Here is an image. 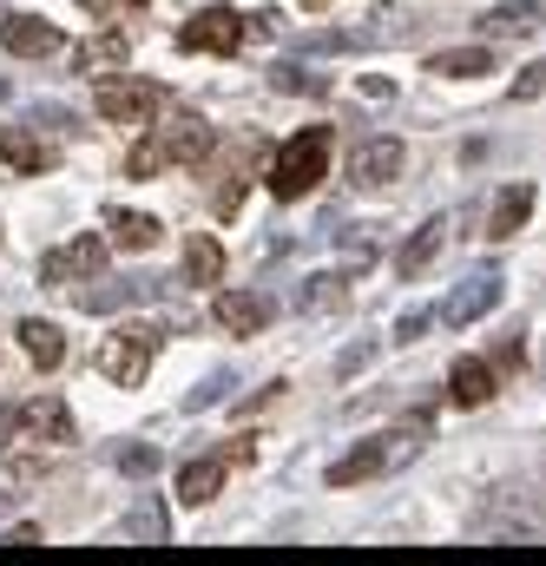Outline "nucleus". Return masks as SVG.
<instances>
[{"label": "nucleus", "mask_w": 546, "mask_h": 566, "mask_svg": "<svg viewBox=\"0 0 546 566\" xmlns=\"http://www.w3.org/2000/svg\"><path fill=\"white\" fill-rule=\"evenodd\" d=\"M421 441H428V416H414L409 428H389V434L363 441L356 454H343V461L329 468V488H349V481H369V474L402 468V461H414V454H421Z\"/></svg>", "instance_id": "obj_1"}, {"label": "nucleus", "mask_w": 546, "mask_h": 566, "mask_svg": "<svg viewBox=\"0 0 546 566\" xmlns=\"http://www.w3.org/2000/svg\"><path fill=\"white\" fill-rule=\"evenodd\" d=\"M323 171H329V133H323V126H309V133H296V139H283V145H276L271 198L296 205L303 191H316V185H323Z\"/></svg>", "instance_id": "obj_2"}, {"label": "nucleus", "mask_w": 546, "mask_h": 566, "mask_svg": "<svg viewBox=\"0 0 546 566\" xmlns=\"http://www.w3.org/2000/svg\"><path fill=\"white\" fill-rule=\"evenodd\" d=\"M158 343H165V329H151V323H126V329H113L106 343H99V376L106 382H119V389H138L145 376H151V363H158Z\"/></svg>", "instance_id": "obj_3"}, {"label": "nucleus", "mask_w": 546, "mask_h": 566, "mask_svg": "<svg viewBox=\"0 0 546 566\" xmlns=\"http://www.w3.org/2000/svg\"><path fill=\"white\" fill-rule=\"evenodd\" d=\"M158 106H165V93H158V86H145V80H119V73H106V80H99V93H93V113H99V119H113V126H151V119H158Z\"/></svg>", "instance_id": "obj_4"}, {"label": "nucleus", "mask_w": 546, "mask_h": 566, "mask_svg": "<svg viewBox=\"0 0 546 566\" xmlns=\"http://www.w3.org/2000/svg\"><path fill=\"white\" fill-rule=\"evenodd\" d=\"M178 46H191V53H238L244 46V13L238 7H198L185 20Z\"/></svg>", "instance_id": "obj_5"}, {"label": "nucleus", "mask_w": 546, "mask_h": 566, "mask_svg": "<svg viewBox=\"0 0 546 566\" xmlns=\"http://www.w3.org/2000/svg\"><path fill=\"white\" fill-rule=\"evenodd\" d=\"M474 534H487V541H534V534H540V521H534L507 488H494V494L474 507Z\"/></svg>", "instance_id": "obj_6"}, {"label": "nucleus", "mask_w": 546, "mask_h": 566, "mask_svg": "<svg viewBox=\"0 0 546 566\" xmlns=\"http://www.w3.org/2000/svg\"><path fill=\"white\" fill-rule=\"evenodd\" d=\"M402 165H409V145L402 139H363L356 151H349V178L369 185V191H376V185H396Z\"/></svg>", "instance_id": "obj_7"}, {"label": "nucleus", "mask_w": 546, "mask_h": 566, "mask_svg": "<svg viewBox=\"0 0 546 566\" xmlns=\"http://www.w3.org/2000/svg\"><path fill=\"white\" fill-rule=\"evenodd\" d=\"M99 271H106V244H99L93 231H86V238H73L66 251H46V258H40V277H46V283H73V277L93 283Z\"/></svg>", "instance_id": "obj_8"}, {"label": "nucleus", "mask_w": 546, "mask_h": 566, "mask_svg": "<svg viewBox=\"0 0 546 566\" xmlns=\"http://www.w3.org/2000/svg\"><path fill=\"white\" fill-rule=\"evenodd\" d=\"M20 428H33V434H40V441H53V448H73V441H80L73 409H66L60 396H33V402L20 409Z\"/></svg>", "instance_id": "obj_9"}, {"label": "nucleus", "mask_w": 546, "mask_h": 566, "mask_svg": "<svg viewBox=\"0 0 546 566\" xmlns=\"http://www.w3.org/2000/svg\"><path fill=\"white\" fill-rule=\"evenodd\" d=\"M0 40H7L20 60H46V53H60V27H53V20H13V13H0Z\"/></svg>", "instance_id": "obj_10"}, {"label": "nucleus", "mask_w": 546, "mask_h": 566, "mask_svg": "<svg viewBox=\"0 0 546 566\" xmlns=\"http://www.w3.org/2000/svg\"><path fill=\"white\" fill-rule=\"evenodd\" d=\"M211 316H218L231 336H258V329L271 323V303H264V296H251V290H224V296L211 303Z\"/></svg>", "instance_id": "obj_11"}, {"label": "nucleus", "mask_w": 546, "mask_h": 566, "mask_svg": "<svg viewBox=\"0 0 546 566\" xmlns=\"http://www.w3.org/2000/svg\"><path fill=\"white\" fill-rule=\"evenodd\" d=\"M448 231H454L448 218H428V224L414 231L409 244H402V258H396V271H402V277H428V271H434V258L448 251Z\"/></svg>", "instance_id": "obj_12"}, {"label": "nucleus", "mask_w": 546, "mask_h": 566, "mask_svg": "<svg viewBox=\"0 0 546 566\" xmlns=\"http://www.w3.org/2000/svg\"><path fill=\"white\" fill-rule=\"evenodd\" d=\"M448 396H454L461 409H481V402L494 396V363H481V356H461V363L448 369Z\"/></svg>", "instance_id": "obj_13"}, {"label": "nucleus", "mask_w": 546, "mask_h": 566, "mask_svg": "<svg viewBox=\"0 0 546 566\" xmlns=\"http://www.w3.org/2000/svg\"><path fill=\"white\" fill-rule=\"evenodd\" d=\"M0 165H13V171L40 178V171L53 165V145L40 139V133H20V126H7V133H0Z\"/></svg>", "instance_id": "obj_14"}, {"label": "nucleus", "mask_w": 546, "mask_h": 566, "mask_svg": "<svg viewBox=\"0 0 546 566\" xmlns=\"http://www.w3.org/2000/svg\"><path fill=\"white\" fill-rule=\"evenodd\" d=\"M158 151H165V165H198L211 151V126L204 119H178V126L158 133Z\"/></svg>", "instance_id": "obj_15"}, {"label": "nucleus", "mask_w": 546, "mask_h": 566, "mask_svg": "<svg viewBox=\"0 0 546 566\" xmlns=\"http://www.w3.org/2000/svg\"><path fill=\"white\" fill-rule=\"evenodd\" d=\"M218 488H224V454H204V461L178 468V501H185V507H204V501H218Z\"/></svg>", "instance_id": "obj_16"}, {"label": "nucleus", "mask_w": 546, "mask_h": 566, "mask_svg": "<svg viewBox=\"0 0 546 566\" xmlns=\"http://www.w3.org/2000/svg\"><path fill=\"white\" fill-rule=\"evenodd\" d=\"M13 336H20V349H27L40 369H60V356H66V336H60V323H46V316H27Z\"/></svg>", "instance_id": "obj_17"}, {"label": "nucleus", "mask_w": 546, "mask_h": 566, "mask_svg": "<svg viewBox=\"0 0 546 566\" xmlns=\"http://www.w3.org/2000/svg\"><path fill=\"white\" fill-rule=\"evenodd\" d=\"M106 231H113V251H151L165 224L151 211H106Z\"/></svg>", "instance_id": "obj_18"}, {"label": "nucleus", "mask_w": 546, "mask_h": 566, "mask_svg": "<svg viewBox=\"0 0 546 566\" xmlns=\"http://www.w3.org/2000/svg\"><path fill=\"white\" fill-rule=\"evenodd\" d=\"M494 303H501V277H474L468 290H454V296H448V310H441V316H448V323H481Z\"/></svg>", "instance_id": "obj_19"}, {"label": "nucleus", "mask_w": 546, "mask_h": 566, "mask_svg": "<svg viewBox=\"0 0 546 566\" xmlns=\"http://www.w3.org/2000/svg\"><path fill=\"white\" fill-rule=\"evenodd\" d=\"M534 218V185H507L494 198V218H487V238H514L521 224Z\"/></svg>", "instance_id": "obj_20"}, {"label": "nucleus", "mask_w": 546, "mask_h": 566, "mask_svg": "<svg viewBox=\"0 0 546 566\" xmlns=\"http://www.w3.org/2000/svg\"><path fill=\"white\" fill-rule=\"evenodd\" d=\"M546 20V0H507L494 13H481V33H534Z\"/></svg>", "instance_id": "obj_21"}, {"label": "nucleus", "mask_w": 546, "mask_h": 566, "mask_svg": "<svg viewBox=\"0 0 546 566\" xmlns=\"http://www.w3.org/2000/svg\"><path fill=\"white\" fill-rule=\"evenodd\" d=\"M126 53H133V46H126V33H99V40H86V46H80V73H86V80H93V73L106 80V73H119V66H126Z\"/></svg>", "instance_id": "obj_22"}, {"label": "nucleus", "mask_w": 546, "mask_h": 566, "mask_svg": "<svg viewBox=\"0 0 546 566\" xmlns=\"http://www.w3.org/2000/svg\"><path fill=\"white\" fill-rule=\"evenodd\" d=\"M494 66V53L487 46H448V53H434L428 60V73H441V80H481Z\"/></svg>", "instance_id": "obj_23"}, {"label": "nucleus", "mask_w": 546, "mask_h": 566, "mask_svg": "<svg viewBox=\"0 0 546 566\" xmlns=\"http://www.w3.org/2000/svg\"><path fill=\"white\" fill-rule=\"evenodd\" d=\"M185 277H191V283H218V277H224V244L198 231V238L185 244Z\"/></svg>", "instance_id": "obj_24"}, {"label": "nucleus", "mask_w": 546, "mask_h": 566, "mask_svg": "<svg viewBox=\"0 0 546 566\" xmlns=\"http://www.w3.org/2000/svg\"><path fill=\"white\" fill-rule=\"evenodd\" d=\"M271 86L276 93H329L323 73H303V66H271Z\"/></svg>", "instance_id": "obj_25"}, {"label": "nucleus", "mask_w": 546, "mask_h": 566, "mask_svg": "<svg viewBox=\"0 0 546 566\" xmlns=\"http://www.w3.org/2000/svg\"><path fill=\"white\" fill-rule=\"evenodd\" d=\"M119 534H126V541H165V514H158V507H133V514L119 521Z\"/></svg>", "instance_id": "obj_26"}, {"label": "nucleus", "mask_w": 546, "mask_h": 566, "mask_svg": "<svg viewBox=\"0 0 546 566\" xmlns=\"http://www.w3.org/2000/svg\"><path fill=\"white\" fill-rule=\"evenodd\" d=\"M296 303H303V310H336V303H343V277H336V271H329V277H309V290H303Z\"/></svg>", "instance_id": "obj_27"}, {"label": "nucleus", "mask_w": 546, "mask_h": 566, "mask_svg": "<svg viewBox=\"0 0 546 566\" xmlns=\"http://www.w3.org/2000/svg\"><path fill=\"white\" fill-rule=\"evenodd\" d=\"M80 303H86V310H119V303H133V283H106V290H80Z\"/></svg>", "instance_id": "obj_28"}, {"label": "nucleus", "mask_w": 546, "mask_h": 566, "mask_svg": "<svg viewBox=\"0 0 546 566\" xmlns=\"http://www.w3.org/2000/svg\"><path fill=\"white\" fill-rule=\"evenodd\" d=\"M113 461L126 474H158V448H113Z\"/></svg>", "instance_id": "obj_29"}, {"label": "nucleus", "mask_w": 546, "mask_h": 566, "mask_svg": "<svg viewBox=\"0 0 546 566\" xmlns=\"http://www.w3.org/2000/svg\"><path fill=\"white\" fill-rule=\"evenodd\" d=\"M158 165H165V151H158V139L133 145V158H126V171H133V178H151V171H158Z\"/></svg>", "instance_id": "obj_30"}, {"label": "nucleus", "mask_w": 546, "mask_h": 566, "mask_svg": "<svg viewBox=\"0 0 546 566\" xmlns=\"http://www.w3.org/2000/svg\"><path fill=\"white\" fill-rule=\"evenodd\" d=\"M428 323H434V310H409V316L396 323V343H421V336H428Z\"/></svg>", "instance_id": "obj_31"}, {"label": "nucleus", "mask_w": 546, "mask_h": 566, "mask_svg": "<svg viewBox=\"0 0 546 566\" xmlns=\"http://www.w3.org/2000/svg\"><path fill=\"white\" fill-rule=\"evenodd\" d=\"M540 93H546V60H534V66L514 80V99H540Z\"/></svg>", "instance_id": "obj_32"}, {"label": "nucleus", "mask_w": 546, "mask_h": 566, "mask_svg": "<svg viewBox=\"0 0 546 566\" xmlns=\"http://www.w3.org/2000/svg\"><path fill=\"white\" fill-rule=\"evenodd\" d=\"M356 46V33H309L303 40V53H349Z\"/></svg>", "instance_id": "obj_33"}, {"label": "nucleus", "mask_w": 546, "mask_h": 566, "mask_svg": "<svg viewBox=\"0 0 546 566\" xmlns=\"http://www.w3.org/2000/svg\"><path fill=\"white\" fill-rule=\"evenodd\" d=\"M369 356H376V343H349V349L336 356V376H356V369H369Z\"/></svg>", "instance_id": "obj_34"}, {"label": "nucleus", "mask_w": 546, "mask_h": 566, "mask_svg": "<svg viewBox=\"0 0 546 566\" xmlns=\"http://www.w3.org/2000/svg\"><path fill=\"white\" fill-rule=\"evenodd\" d=\"M224 389H231V382H224V376H218V382H204V389H191V396H185V409H211V402H218V396H224Z\"/></svg>", "instance_id": "obj_35"}, {"label": "nucleus", "mask_w": 546, "mask_h": 566, "mask_svg": "<svg viewBox=\"0 0 546 566\" xmlns=\"http://www.w3.org/2000/svg\"><path fill=\"white\" fill-rule=\"evenodd\" d=\"M13 434H20V409H13V402H0V454L13 448Z\"/></svg>", "instance_id": "obj_36"}, {"label": "nucleus", "mask_w": 546, "mask_h": 566, "mask_svg": "<svg viewBox=\"0 0 546 566\" xmlns=\"http://www.w3.org/2000/svg\"><path fill=\"white\" fill-rule=\"evenodd\" d=\"M40 541V527L33 521H20V527H7V547H33Z\"/></svg>", "instance_id": "obj_37"}, {"label": "nucleus", "mask_w": 546, "mask_h": 566, "mask_svg": "<svg viewBox=\"0 0 546 566\" xmlns=\"http://www.w3.org/2000/svg\"><path fill=\"white\" fill-rule=\"evenodd\" d=\"M494 369H521V343H501L494 349Z\"/></svg>", "instance_id": "obj_38"}, {"label": "nucleus", "mask_w": 546, "mask_h": 566, "mask_svg": "<svg viewBox=\"0 0 546 566\" xmlns=\"http://www.w3.org/2000/svg\"><path fill=\"white\" fill-rule=\"evenodd\" d=\"M303 7H323V0H303Z\"/></svg>", "instance_id": "obj_39"}, {"label": "nucleus", "mask_w": 546, "mask_h": 566, "mask_svg": "<svg viewBox=\"0 0 546 566\" xmlns=\"http://www.w3.org/2000/svg\"><path fill=\"white\" fill-rule=\"evenodd\" d=\"M0 99H7V80H0Z\"/></svg>", "instance_id": "obj_40"}]
</instances>
